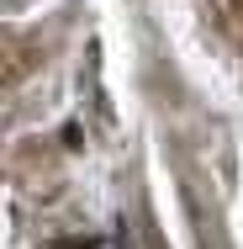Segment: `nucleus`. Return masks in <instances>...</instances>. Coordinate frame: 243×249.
I'll return each instance as SVG.
<instances>
[{
	"label": "nucleus",
	"mask_w": 243,
	"mask_h": 249,
	"mask_svg": "<svg viewBox=\"0 0 243 249\" xmlns=\"http://www.w3.org/2000/svg\"><path fill=\"white\" fill-rule=\"evenodd\" d=\"M116 244H122V249H164V239H159V228H153V223H143V228H138V239H132L127 228H116Z\"/></svg>",
	"instance_id": "f257e3e1"
},
{
	"label": "nucleus",
	"mask_w": 243,
	"mask_h": 249,
	"mask_svg": "<svg viewBox=\"0 0 243 249\" xmlns=\"http://www.w3.org/2000/svg\"><path fill=\"white\" fill-rule=\"evenodd\" d=\"M80 133H85V127H80V122H69V127H64V149H80V143H85Z\"/></svg>",
	"instance_id": "7ed1b4c3"
},
{
	"label": "nucleus",
	"mask_w": 243,
	"mask_h": 249,
	"mask_svg": "<svg viewBox=\"0 0 243 249\" xmlns=\"http://www.w3.org/2000/svg\"><path fill=\"white\" fill-rule=\"evenodd\" d=\"M233 11H238V21H243V0H233Z\"/></svg>",
	"instance_id": "20e7f679"
},
{
	"label": "nucleus",
	"mask_w": 243,
	"mask_h": 249,
	"mask_svg": "<svg viewBox=\"0 0 243 249\" xmlns=\"http://www.w3.org/2000/svg\"><path fill=\"white\" fill-rule=\"evenodd\" d=\"M43 249H100V239L96 233H80V239H53V244H43Z\"/></svg>",
	"instance_id": "f03ea898"
}]
</instances>
